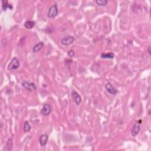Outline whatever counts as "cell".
<instances>
[{"instance_id": "cell-1", "label": "cell", "mask_w": 151, "mask_h": 151, "mask_svg": "<svg viewBox=\"0 0 151 151\" xmlns=\"http://www.w3.org/2000/svg\"><path fill=\"white\" fill-rule=\"evenodd\" d=\"M20 66V61L16 57L13 58L10 61V64L8 66V69L9 70H16L19 68Z\"/></svg>"}, {"instance_id": "cell-2", "label": "cell", "mask_w": 151, "mask_h": 151, "mask_svg": "<svg viewBox=\"0 0 151 151\" xmlns=\"http://www.w3.org/2000/svg\"><path fill=\"white\" fill-rule=\"evenodd\" d=\"M59 11H58L57 6L56 4H54L50 8V9L47 13V17L49 18H54L58 15Z\"/></svg>"}, {"instance_id": "cell-3", "label": "cell", "mask_w": 151, "mask_h": 151, "mask_svg": "<svg viewBox=\"0 0 151 151\" xmlns=\"http://www.w3.org/2000/svg\"><path fill=\"white\" fill-rule=\"evenodd\" d=\"M72 98L76 105H79L81 102V98L79 94L75 90H73L72 92Z\"/></svg>"}, {"instance_id": "cell-4", "label": "cell", "mask_w": 151, "mask_h": 151, "mask_svg": "<svg viewBox=\"0 0 151 151\" xmlns=\"http://www.w3.org/2000/svg\"><path fill=\"white\" fill-rule=\"evenodd\" d=\"M22 85L25 89L29 92H34L36 90V86L33 83H29L24 81L22 83Z\"/></svg>"}, {"instance_id": "cell-5", "label": "cell", "mask_w": 151, "mask_h": 151, "mask_svg": "<svg viewBox=\"0 0 151 151\" xmlns=\"http://www.w3.org/2000/svg\"><path fill=\"white\" fill-rule=\"evenodd\" d=\"M105 89L109 93L113 94V95H115V94H116L118 93V90L115 89V88L111 85V83H106V85H105Z\"/></svg>"}, {"instance_id": "cell-6", "label": "cell", "mask_w": 151, "mask_h": 151, "mask_svg": "<svg viewBox=\"0 0 151 151\" xmlns=\"http://www.w3.org/2000/svg\"><path fill=\"white\" fill-rule=\"evenodd\" d=\"M74 40V38L72 36H68L67 37H64L62 38L61 40V43L64 46H68L71 44H72Z\"/></svg>"}, {"instance_id": "cell-7", "label": "cell", "mask_w": 151, "mask_h": 151, "mask_svg": "<svg viewBox=\"0 0 151 151\" xmlns=\"http://www.w3.org/2000/svg\"><path fill=\"white\" fill-rule=\"evenodd\" d=\"M140 129H141V127H140L139 123H138V122L135 123L133 125L132 129L131 131V134L133 136H136L138 135V133H139Z\"/></svg>"}, {"instance_id": "cell-8", "label": "cell", "mask_w": 151, "mask_h": 151, "mask_svg": "<svg viewBox=\"0 0 151 151\" xmlns=\"http://www.w3.org/2000/svg\"><path fill=\"white\" fill-rule=\"evenodd\" d=\"M51 112V107L49 104H45L41 110V113L44 116L49 115Z\"/></svg>"}, {"instance_id": "cell-9", "label": "cell", "mask_w": 151, "mask_h": 151, "mask_svg": "<svg viewBox=\"0 0 151 151\" xmlns=\"http://www.w3.org/2000/svg\"><path fill=\"white\" fill-rule=\"evenodd\" d=\"M48 138H49L48 135L46 134H44L41 136L39 139V142L41 146L44 147V146L46 145L47 141H48Z\"/></svg>"}, {"instance_id": "cell-10", "label": "cell", "mask_w": 151, "mask_h": 151, "mask_svg": "<svg viewBox=\"0 0 151 151\" xmlns=\"http://www.w3.org/2000/svg\"><path fill=\"white\" fill-rule=\"evenodd\" d=\"M44 46V43L43 42H41L40 43H38V44H36L35 46H34L33 49V53H37L38 51H39L41 49H42L43 46Z\"/></svg>"}, {"instance_id": "cell-11", "label": "cell", "mask_w": 151, "mask_h": 151, "mask_svg": "<svg viewBox=\"0 0 151 151\" xmlns=\"http://www.w3.org/2000/svg\"><path fill=\"white\" fill-rule=\"evenodd\" d=\"M1 3H2V8H3V10L5 11L7 10V8H10L11 10L12 9V6L8 3V2L7 0H3Z\"/></svg>"}, {"instance_id": "cell-12", "label": "cell", "mask_w": 151, "mask_h": 151, "mask_svg": "<svg viewBox=\"0 0 151 151\" xmlns=\"http://www.w3.org/2000/svg\"><path fill=\"white\" fill-rule=\"evenodd\" d=\"M36 23L33 21H27L24 23V27L28 29H31L35 26Z\"/></svg>"}, {"instance_id": "cell-13", "label": "cell", "mask_w": 151, "mask_h": 151, "mask_svg": "<svg viewBox=\"0 0 151 151\" xmlns=\"http://www.w3.org/2000/svg\"><path fill=\"white\" fill-rule=\"evenodd\" d=\"M101 58L102 59H113L114 57H115V54L112 53H102L100 55Z\"/></svg>"}, {"instance_id": "cell-14", "label": "cell", "mask_w": 151, "mask_h": 151, "mask_svg": "<svg viewBox=\"0 0 151 151\" xmlns=\"http://www.w3.org/2000/svg\"><path fill=\"white\" fill-rule=\"evenodd\" d=\"M12 147H13V142L11 139H8L7 144L5 146V150L7 151H10L12 150Z\"/></svg>"}, {"instance_id": "cell-15", "label": "cell", "mask_w": 151, "mask_h": 151, "mask_svg": "<svg viewBox=\"0 0 151 151\" xmlns=\"http://www.w3.org/2000/svg\"><path fill=\"white\" fill-rule=\"evenodd\" d=\"M30 129H31V126H30V125L29 124V122L25 121L24 122V124L23 128L24 132H29L30 131Z\"/></svg>"}, {"instance_id": "cell-16", "label": "cell", "mask_w": 151, "mask_h": 151, "mask_svg": "<svg viewBox=\"0 0 151 151\" xmlns=\"http://www.w3.org/2000/svg\"><path fill=\"white\" fill-rule=\"evenodd\" d=\"M95 2L99 6H106L108 3L107 0H96Z\"/></svg>"}, {"instance_id": "cell-17", "label": "cell", "mask_w": 151, "mask_h": 151, "mask_svg": "<svg viewBox=\"0 0 151 151\" xmlns=\"http://www.w3.org/2000/svg\"><path fill=\"white\" fill-rule=\"evenodd\" d=\"M75 54V52L73 50H70V51L68 52V55L70 56V57H73Z\"/></svg>"}, {"instance_id": "cell-18", "label": "cell", "mask_w": 151, "mask_h": 151, "mask_svg": "<svg viewBox=\"0 0 151 151\" xmlns=\"http://www.w3.org/2000/svg\"><path fill=\"white\" fill-rule=\"evenodd\" d=\"M148 51L149 54L150 56L151 55V54H150V47H149V48L148 49Z\"/></svg>"}]
</instances>
